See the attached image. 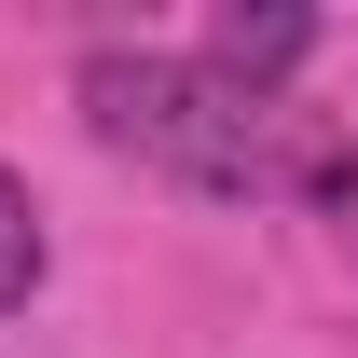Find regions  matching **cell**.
Here are the masks:
<instances>
[{
  "label": "cell",
  "instance_id": "obj_1",
  "mask_svg": "<svg viewBox=\"0 0 358 358\" xmlns=\"http://www.w3.org/2000/svg\"><path fill=\"white\" fill-rule=\"evenodd\" d=\"M83 110H96L110 152H138V166L179 179V193H221V207L275 193V179H289V124H303V110L221 83L207 55H152V42L83 55Z\"/></svg>",
  "mask_w": 358,
  "mask_h": 358
},
{
  "label": "cell",
  "instance_id": "obj_2",
  "mask_svg": "<svg viewBox=\"0 0 358 358\" xmlns=\"http://www.w3.org/2000/svg\"><path fill=\"white\" fill-rule=\"evenodd\" d=\"M303 55H317V14H289V0H262V14L234 0L221 28H207V69H221V83H248V96H275Z\"/></svg>",
  "mask_w": 358,
  "mask_h": 358
},
{
  "label": "cell",
  "instance_id": "obj_3",
  "mask_svg": "<svg viewBox=\"0 0 358 358\" xmlns=\"http://www.w3.org/2000/svg\"><path fill=\"white\" fill-rule=\"evenodd\" d=\"M42 289V207H28V179L0 166V317Z\"/></svg>",
  "mask_w": 358,
  "mask_h": 358
}]
</instances>
